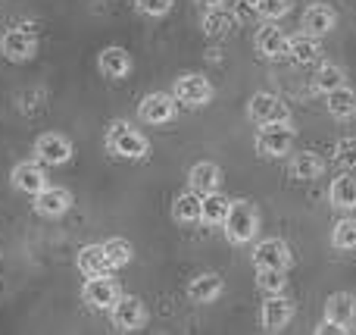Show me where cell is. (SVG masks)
I'll list each match as a JSON object with an SVG mask.
<instances>
[{"label":"cell","instance_id":"32","mask_svg":"<svg viewBox=\"0 0 356 335\" xmlns=\"http://www.w3.org/2000/svg\"><path fill=\"white\" fill-rule=\"evenodd\" d=\"M257 286L266 292V298L272 295H282L288 279H284V270H257Z\"/></svg>","mask_w":356,"mask_h":335},{"label":"cell","instance_id":"31","mask_svg":"<svg viewBox=\"0 0 356 335\" xmlns=\"http://www.w3.org/2000/svg\"><path fill=\"white\" fill-rule=\"evenodd\" d=\"M332 244L338 251H356V217H347V219H341V223H334Z\"/></svg>","mask_w":356,"mask_h":335},{"label":"cell","instance_id":"8","mask_svg":"<svg viewBox=\"0 0 356 335\" xmlns=\"http://www.w3.org/2000/svg\"><path fill=\"white\" fill-rule=\"evenodd\" d=\"M175 113H178V104H175L172 94H166V91H150V94H144V100L138 104V116H141V123H147V125L172 123Z\"/></svg>","mask_w":356,"mask_h":335},{"label":"cell","instance_id":"26","mask_svg":"<svg viewBox=\"0 0 356 335\" xmlns=\"http://www.w3.org/2000/svg\"><path fill=\"white\" fill-rule=\"evenodd\" d=\"M322 169H325V160H322L319 154H313V150H303V154H297L294 160H291V176H294L297 182L319 179Z\"/></svg>","mask_w":356,"mask_h":335},{"label":"cell","instance_id":"28","mask_svg":"<svg viewBox=\"0 0 356 335\" xmlns=\"http://www.w3.org/2000/svg\"><path fill=\"white\" fill-rule=\"evenodd\" d=\"M341 85H344V69L338 63H322L319 72L313 75V91H319V94H332Z\"/></svg>","mask_w":356,"mask_h":335},{"label":"cell","instance_id":"21","mask_svg":"<svg viewBox=\"0 0 356 335\" xmlns=\"http://www.w3.org/2000/svg\"><path fill=\"white\" fill-rule=\"evenodd\" d=\"M334 22H338V13H334L332 6L313 3L307 13H303L300 29H303V35H313V38H316V35H325V31H332Z\"/></svg>","mask_w":356,"mask_h":335},{"label":"cell","instance_id":"4","mask_svg":"<svg viewBox=\"0 0 356 335\" xmlns=\"http://www.w3.org/2000/svg\"><path fill=\"white\" fill-rule=\"evenodd\" d=\"M294 135L297 129L291 123H272V125H259L253 144H257L259 157H284L291 150V144H294Z\"/></svg>","mask_w":356,"mask_h":335},{"label":"cell","instance_id":"23","mask_svg":"<svg viewBox=\"0 0 356 335\" xmlns=\"http://www.w3.org/2000/svg\"><path fill=\"white\" fill-rule=\"evenodd\" d=\"M325 107L334 119H341V123H344V119H353L356 116V91L350 85H341L338 91L325 94Z\"/></svg>","mask_w":356,"mask_h":335},{"label":"cell","instance_id":"35","mask_svg":"<svg viewBox=\"0 0 356 335\" xmlns=\"http://www.w3.org/2000/svg\"><path fill=\"white\" fill-rule=\"evenodd\" d=\"M172 3L175 0H135V10L144 13V16H150V19H160L172 10Z\"/></svg>","mask_w":356,"mask_h":335},{"label":"cell","instance_id":"20","mask_svg":"<svg viewBox=\"0 0 356 335\" xmlns=\"http://www.w3.org/2000/svg\"><path fill=\"white\" fill-rule=\"evenodd\" d=\"M356 317V298L350 292H334L325 301V323L334 326H350Z\"/></svg>","mask_w":356,"mask_h":335},{"label":"cell","instance_id":"30","mask_svg":"<svg viewBox=\"0 0 356 335\" xmlns=\"http://www.w3.org/2000/svg\"><path fill=\"white\" fill-rule=\"evenodd\" d=\"M234 25H238V19H234L228 10L207 13V16H203V31H207L209 38H222V35H228V31H232Z\"/></svg>","mask_w":356,"mask_h":335},{"label":"cell","instance_id":"14","mask_svg":"<svg viewBox=\"0 0 356 335\" xmlns=\"http://www.w3.org/2000/svg\"><path fill=\"white\" fill-rule=\"evenodd\" d=\"M69 207H72V192L60 185H47L35 198V213L47 219H60L63 213H69Z\"/></svg>","mask_w":356,"mask_h":335},{"label":"cell","instance_id":"1","mask_svg":"<svg viewBox=\"0 0 356 335\" xmlns=\"http://www.w3.org/2000/svg\"><path fill=\"white\" fill-rule=\"evenodd\" d=\"M106 150L119 160H144L150 154V141L125 119H116L106 129Z\"/></svg>","mask_w":356,"mask_h":335},{"label":"cell","instance_id":"37","mask_svg":"<svg viewBox=\"0 0 356 335\" xmlns=\"http://www.w3.org/2000/svg\"><path fill=\"white\" fill-rule=\"evenodd\" d=\"M197 6H200L203 13H219V10H225V0H194Z\"/></svg>","mask_w":356,"mask_h":335},{"label":"cell","instance_id":"25","mask_svg":"<svg viewBox=\"0 0 356 335\" xmlns=\"http://www.w3.org/2000/svg\"><path fill=\"white\" fill-rule=\"evenodd\" d=\"M288 56L297 66H309V63H316L322 56V47L313 35H297V38H291V44H288Z\"/></svg>","mask_w":356,"mask_h":335},{"label":"cell","instance_id":"16","mask_svg":"<svg viewBox=\"0 0 356 335\" xmlns=\"http://www.w3.org/2000/svg\"><path fill=\"white\" fill-rule=\"evenodd\" d=\"M253 44H257V50H259L263 56H269V60H282V56H288L291 38L284 35L278 25L266 22L263 29H257V38H253Z\"/></svg>","mask_w":356,"mask_h":335},{"label":"cell","instance_id":"15","mask_svg":"<svg viewBox=\"0 0 356 335\" xmlns=\"http://www.w3.org/2000/svg\"><path fill=\"white\" fill-rule=\"evenodd\" d=\"M97 69H100V75L104 79H110V81H119V79H125V75L131 72V54L125 47H104L97 54Z\"/></svg>","mask_w":356,"mask_h":335},{"label":"cell","instance_id":"5","mask_svg":"<svg viewBox=\"0 0 356 335\" xmlns=\"http://www.w3.org/2000/svg\"><path fill=\"white\" fill-rule=\"evenodd\" d=\"M247 116L257 125H272V123H291V110L282 104V98L272 91H257L247 104Z\"/></svg>","mask_w":356,"mask_h":335},{"label":"cell","instance_id":"22","mask_svg":"<svg viewBox=\"0 0 356 335\" xmlns=\"http://www.w3.org/2000/svg\"><path fill=\"white\" fill-rule=\"evenodd\" d=\"M328 201L338 210H356V176L341 173L338 179H332L328 185Z\"/></svg>","mask_w":356,"mask_h":335},{"label":"cell","instance_id":"3","mask_svg":"<svg viewBox=\"0 0 356 335\" xmlns=\"http://www.w3.org/2000/svg\"><path fill=\"white\" fill-rule=\"evenodd\" d=\"M0 54L13 63H29L38 56V29L31 22H19L3 31L0 38Z\"/></svg>","mask_w":356,"mask_h":335},{"label":"cell","instance_id":"36","mask_svg":"<svg viewBox=\"0 0 356 335\" xmlns=\"http://www.w3.org/2000/svg\"><path fill=\"white\" fill-rule=\"evenodd\" d=\"M316 335H347V326H334V323L322 320V323L316 326Z\"/></svg>","mask_w":356,"mask_h":335},{"label":"cell","instance_id":"6","mask_svg":"<svg viewBox=\"0 0 356 335\" xmlns=\"http://www.w3.org/2000/svg\"><path fill=\"white\" fill-rule=\"evenodd\" d=\"M172 98H175V104H184V107H203L213 100V85L200 72L178 75L172 85Z\"/></svg>","mask_w":356,"mask_h":335},{"label":"cell","instance_id":"10","mask_svg":"<svg viewBox=\"0 0 356 335\" xmlns=\"http://www.w3.org/2000/svg\"><path fill=\"white\" fill-rule=\"evenodd\" d=\"M253 267L257 270H284L291 267V248L284 238H263L253 248Z\"/></svg>","mask_w":356,"mask_h":335},{"label":"cell","instance_id":"11","mask_svg":"<svg viewBox=\"0 0 356 335\" xmlns=\"http://www.w3.org/2000/svg\"><path fill=\"white\" fill-rule=\"evenodd\" d=\"M81 298H85V304L94 307V311H113V304L122 298V292H119L116 279H110V276H97V279L85 282Z\"/></svg>","mask_w":356,"mask_h":335},{"label":"cell","instance_id":"33","mask_svg":"<svg viewBox=\"0 0 356 335\" xmlns=\"http://www.w3.org/2000/svg\"><path fill=\"white\" fill-rule=\"evenodd\" d=\"M334 160L341 163V169H356V138L353 135H344L338 138V144H334Z\"/></svg>","mask_w":356,"mask_h":335},{"label":"cell","instance_id":"12","mask_svg":"<svg viewBox=\"0 0 356 335\" xmlns=\"http://www.w3.org/2000/svg\"><path fill=\"white\" fill-rule=\"evenodd\" d=\"M291 320H294V301L284 298V295H272L259 307V326L266 332H282Z\"/></svg>","mask_w":356,"mask_h":335},{"label":"cell","instance_id":"17","mask_svg":"<svg viewBox=\"0 0 356 335\" xmlns=\"http://www.w3.org/2000/svg\"><path fill=\"white\" fill-rule=\"evenodd\" d=\"M188 179H191V192L200 194V198H207V194H216V192H219V185H222V169L216 166L213 160H200V163H194V166H191Z\"/></svg>","mask_w":356,"mask_h":335},{"label":"cell","instance_id":"7","mask_svg":"<svg viewBox=\"0 0 356 335\" xmlns=\"http://www.w3.org/2000/svg\"><path fill=\"white\" fill-rule=\"evenodd\" d=\"M35 160L41 166H63L72 160V141L60 132H44L35 141Z\"/></svg>","mask_w":356,"mask_h":335},{"label":"cell","instance_id":"24","mask_svg":"<svg viewBox=\"0 0 356 335\" xmlns=\"http://www.w3.org/2000/svg\"><path fill=\"white\" fill-rule=\"evenodd\" d=\"M200 204H203L200 194L181 192V194L175 198V204H172V219H175V223H181V226L200 223Z\"/></svg>","mask_w":356,"mask_h":335},{"label":"cell","instance_id":"2","mask_svg":"<svg viewBox=\"0 0 356 335\" xmlns=\"http://www.w3.org/2000/svg\"><path fill=\"white\" fill-rule=\"evenodd\" d=\"M222 229H225V238L232 244H250L253 238H257V229H259L257 207H253L250 201H232Z\"/></svg>","mask_w":356,"mask_h":335},{"label":"cell","instance_id":"18","mask_svg":"<svg viewBox=\"0 0 356 335\" xmlns=\"http://www.w3.org/2000/svg\"><path fill=\"white\" fill-rule=\"evenodd\" d=\"M222 292H225V282H222L219 273H200V276H194L188 286V298L194 301V304H213Z\"/></svg>","mask_w":356,"mask_h":335},{"label":"cell","instance_id":"13","mask_svg":"<svg viewBox=\"0 0 356 335\" xmlns=\"http://www.w3.org/2000/svg\"><path fill=\"white\" fill-rule=\"evenodd\" d=\"M13 185H16V192L22 194H31V198H38V194L47 188V173H44V166L38 160H22L13 166Z\"/></svg>","mask_w":356,"mask_h":335},{"label":"cell","instance_id":"27","mask_svg":"<svg viewBox=\"0 0 356 335\" xmlns=\"http://www.w3.org/2000/svg\"><path fill=\"white\" fill-rule=\"evenodd\" d=\"M228 207H232V201H228L222 192L207 194L203 204H200V223L203 226H222L225 217H228Z\"/></svg>","mask_w":356,"mask_h":335},{"label":"cell","instance_id":"19","mask_svg":"<svg viewBox=\"0 0 356 335\" xmlns=\"http://www.w3.org/2000/svg\"><path fill=\"white\" fill-rule=\"evenodd\" d=\"M75 267H79L81 276L88 279H97V276H110V260L104 254V244H85L75 257Z\"/></svg>","mask_w":356,"mask_h":335},{"label":"cell","instance_id":"9","mask_svg":"<svg viewBox=\"0 0 356 335\" xmlns=\"http://www.w3.org/2000/svg\"><path fill=\"white\" fill-rule=\"evenodd\" d=\"M110 317L119 332H138L147 323V307H144V301L135 298V295H122V298L113 304Z\"/></svg>","mask_w":356,"mask_h":335},{"label":"cell","instance_id":"29","mask_svg":"<svg viewBox=\"0 0 356 335\" xmlns=\"http://www.w3.org/2000/svg\"><path fill=\"white\" fill-rule=\"evenodd\" d=\"M104 254L106 260H110V270H122L131 263V257H135V248H131L129 238H106L104 242Z\"/></svg>","mask_w":356,"mask_h":335},{"label":"cell","instance_id":"34","mask_svg":"<svg viewBox=\"0 0 356 335\" xmlns=\"http://www.w3.org/2000/svg\"><path fill=\"white\" fill-rule=\"evenodd\" d=\"M253 3H257V13L266 22H275V19L291 13V0H253Z\"/></svg>","mask_w":356,"mask_h":335}]
</instances>
